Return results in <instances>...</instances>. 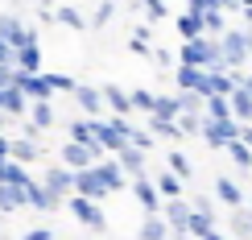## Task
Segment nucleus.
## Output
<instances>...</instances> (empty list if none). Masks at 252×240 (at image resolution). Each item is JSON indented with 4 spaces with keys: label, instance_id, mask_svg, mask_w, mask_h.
<instances>
[{
    "label": "nucleus",
    "instance_id": "c85d7f7f",
    "mask_svg": "<svg viewBox=\"0 0 252 240\" xmlns=\"http://www.w3.org/2000/svg\"><path fill=\"white\" fill-rule=\"evenodd\" d=\"M186 207H190L194 215H207V220H215V224H219V207H215V199H211L207 191H194L190 199H186Z\"/></svg>",
    "mask_w": 252,
    "mask_h": 240
},
{
    "label": "nucleus",
    "instance_id": "09e8293b",
    "mask_svg": "<svg viewBox=\"0 0 252 240\" xmlns=\"http://www.w3.org/2000/svg\"><path fill=\"white\" fill-rule=\"evenodd\" d=\"M240 91H244V96L252 100V75H244V87H240Z\"/></svg>",
    "mask_w": 252,
    "mask_h": 240
},
{
    "label": "nucleus",
    "instance_id": "de8ad7c7",
    "mask_svg": "<svg viewBox=\"0 0 252 240\" xmlns=\"http://www.w3.org/2000/svg\"><path fill=\"white\" fill-rule=\"evenodd\" d=\"M203 240H227V236H223V228H215V232H207Z\"/></svg>",
    "mask_w": 252,
    "mask_h": 240
},
{
    "label": "nucleus",
    "instance_id": "f704fd0d",
    "mask_svg": "<svg viewBox=\"0 0 252 240\" xmlns=\"http://www.w3.org/2000/svg\"><path fill=\"white\" fill-rule=\"evenodd\" d=\"M116 13H120V4H95V8H91V21H87V25H91V29H108L112 21H116Z\"/></svg>",
    "mask_w": 252,
    "mask_h": 240
},
{
    "label": "nucleus",
    "instance_id": "603ef678",
    "mask_svg": "<svg viewBox=\"0 0 252 240\" xmlns=\"http://www.w3.org/2000/svg\"><path fill=\"white\" fill-rule=\"evenodd\" d=\"M244 207H248V211H252V195H248V203H244Z\"/></svg>",
    "mask_w": 252,
    "mask_h": 240
},
{
    "label": "nucleus",
    "instance_id": "473e14b6",
    "mask_svg": "<svg viewBox=\"0 0 252 240\" xmlns=\"http://www.w3.org/2000/svg\"><path fill=\"white\" fill-rule=\"evenodd\" d=\"M215 228H219L215 220H207V215H194V211H190V215H186V228H182V232L190 236V240H203L207 232H215Z\"/></svg>",
    "mask_w": 252,
    "mask_h": 240
},
{
    "label": "nucleus",
    "instance_id": "39448f33",
    "mask_svg": "<svg viewBox=\"0 0 252 240\" xmlns=\"http://www.w3.org/2000/svg\"><path fill=\"white\" fill-rule=\"evenodd\" d=\"M66 211H70V220L79 228H87V232H108V211H103V203H87V199H75V195H70Z\"/></svg>",
    "mask_w": 252,
    "mask_h": 240
},
{
    "label": "nucleus",
    "instance_id": "9b49d317",
    "mask_svg": "<svg viewBox=\"0 0 252 240\" xmlns=\"http://www.w3.org/2000/svg\"><path fill=\"white\" fill-rule=\"evenodd\" d=\"M120 166V174H124V182H136V178H145L149 174V153H141V149H132V145H124V149L112 158Z\"/></svg>",
    "mask_w": 252,
    "mask_h": 240
},
{
    "label": "nucleus",
    "instance_id": "a18cd8bd",
    "mask_svg": "<svg viewBox=\"0 0 252 240\" xmlns=\"http://www.w3.org/2000/svg\"><path fill=\"white\" fill-rule=\"evenodd\" d=\"M240 17H244V29H252V0H248V4H240Z\"/></svg>",
    "mask_w": 252,
    "mask_h": 240
},
{
    "label": "nucleus",
    "instance_id": "a19ab883",
    "mask_svg": "<svg viewBox=\"0 0 252 240\" xmlns=\"http://www.w3.org/2000/svg\"><path fill=\"white\" fill-rule=\"evenodd\" d=\"M174 124H178V133H182V137H198V129H203V120H198V116H178Z\"/></svg>",
    "mask_w": 252,
    "mask_h": 240
},
{
    "label": "nucleus",
    "instance_id": "79ce46f5",
    "mask_svg": "<svg viewBox=\"0 0 252 240\" xmlns=\"http://www.w3.org/2000/svg\"><path fill=\"white\" fill-rule=\"evenodd\" d=\"M21 240H54V228H25Z\"/></svg>",
    "mask_w": 252,
    "mask_h": 240
},
{
    "label": "nucleus",
    "instance_id": "ddd939ff",
    "mask_svg": "<svg viewBox=\"0 0 252 240\" xmlns=\"http://www.w3.org/2000/svg\"><path fill=\"white\" fill-rule=\"evenodd\" d=\"M128 191H132L136 207H141V215H161V199H157V186H153L149 174L136 178V182H128Z\"/></svg>",
    "mask_w": 252,
    "mask_h": 240
},
{
    "label": "nucleus",
    "instance_id": "f8f14e48",
    "mask_svg": "<svg viewBox=\"0 0 252 240\" xmlns=\"http://www.w3.org/2000/svg\"><path fill=\"white\" fill-rule=\"evenodd\" d=\"M99 96H103V112H112V116H120V120L132 116L128 87H120V83H99Z\"/></svg>",
    "mask_w": 252,
    "mask_h": 240
},
{
    "label": "nucleus",
    "instance_id": "0eeeda50",
    "mask_svg": "<svg viewBox=\"0 0 252 240\" xmlns=\"http://www.w3.org/2000/svg\"><path fill=\"white\" fill-rule=\"evenodd\" d=\"M207 195L215 199V207H227V211H236V207L248 203V191L232 178V174H215V182H211V191H207Z\"/></svg>",
    "mask_w": 252,
    "mask_h": 240
},
{
    "label": "nucleus",
    "instance_id": "49530a36",
    "mask_svg": "<svg viewBox=\"0 0 252 240\" xmlns=\"http://www.w3.org/2000/svg\"><path fill=\"white\" fill-rule=\"evenodd\" d=\"M0 162H8V137H0Z\"/></svg>",
    "mask_w": 252,
    "mask_h": 240
},
{
    "label": "nucleus",
    "instance_id": "423d86ee",
    "mask_svg": "<svg viewBox=\"0 0 252 240\" xmlns=\"http://www.w3.org/2000/svg\"><path fill=\"white\" fill-rule=\"evenodd\" d=\"M37 186H41L46 195H54V199H62V203H66L70 195H75V174H70L66 166H58V162H46V170H41Z\"/></svg>",
    "mask_w": 252,
    "mask_h": 240
},
{
    "label": "nucleus",
    "instance_id": "6e6552de",
    "mask_svg": "<svg viewBox=\"0 0 252 240\" xmlns=\"http://www.w3.org/2000/svg\"><path fill=\"white\" fill-rule=\"evenodd\" d=\"M198 137H203V145H207V149L223 153L232 141H240V124H232V120H203Z\"/></svg>",
    "mask_w": 252,
    "mask_h": 240
},
{
    "label": "nucleus",
    "instance_id": "b1692460",
    "mask_svg": "<svg viewBox=\"0 0 252 240\" xmlns=\"http://www.w3.org/2000/svg\"><path fill=\"white\" fill-rule=\"evenodd\" d=\"M25 191L29 186H0V215L25 211Z\"/></svg>",
    "mask_w": 252,
    "mask_h": 240
},
{
    "label": "nucleus",
    "instance_id": "a878e982",
    "mask_svg": "<svg viewBox=\"0 0 252 240\" xmlns=\"http://www.w3.org/2000/svg\"><path fill=\"white\" fill-rule=\"evenodd\" d=\"M227 232H232L236 240H252V211H248V207L227 211Z\"/></svg>",
    "mask_w": 252,
    "mask_h": 240
},
{
    "label": "nucleus",
    "instance_id": "20e7f679",
    "mask_svg": "<svg viewBox=\"0 0 252 240\" xmlns=\"http://www.w3.org/2000/svg\"><path fill=\"white\" fill-rule=\"evenodd\" d=\"M0 41H4L13 54H17V50H25V46H41V41H37V29H29L17 13H4V17H0Z\"/></svg>",
    "mask_w": 252,
    "mask_h": 240
},
{
    "label": "nucleus",
    "instance_id": "7c9ffc66",
    "mask_svg": "<svg viewBox=\"0 0 252 240\" xmlns=\"http://www.w3.org/2000/svg\"><path fill=\"white\" fill-rule=\"evenodd\" d=\"M141 13H145V25H161V21H170L174 17V8L165 4V0H149V4H141Z\"/></svg>",
    "mask_w": 252,
    "mask_h": 240
},
{
    "label": "nucleus",
    "instance_id": "c03bdc74",
    "mask_svg": "<svg viewBox=\"0 0 252 240\" xmlns=\"http://www.w3.org/2000/svg\"><path fill=\"white\" fill-rule=\"evenodd\" d=\"M17 124H21V120H13V116H8V112H0V137H8V133H13Z\"/></svg>",
    "mask_w": 252,
    "mask_h": 240
},
{
    "label": "nucleus",
    "instance_id": "1a4fd4ad",
    "mask_svg": "<svg viewBox=\"0 0 252 240\" xmlns=\"http://www.w3.org/2000/svg\"><path fill=\"white\" fill-rule=\"evenodd\" d=\"M75 103H79V112H83V120H103L108 112H103V96H99V87L95 83H75Z\"/></svg>",
    "mask_w": 252,
    "mask_h": 240
},
{
    "label": "nucleus",
    "instance_id": "4468645a",
    "mask_svg": "<svg viewBox=\"0 0 252 240\" xmlns=\"http://www.w3.org/2000/svg\"><path fill=\"white\" fill-rule=\"evenodd\" d=\"M8 162H17V166H25V170H29V162H41V141L8 137Z\"/></svg>",
    "mask_w": 252,
    "mask_h": 240
},
{
    "label": "nucleus",
    "instance_id": "bb28decb",
    "mask_svg": "<svg viewBox=\"0 0 252 240\" xmlns=\"http://www.w3.org/2000/svg\"><path fill=\"white\" fill-rule=\"evenodd\" d=\"M0 112H8L13 120H25V112H29V100L21 96L17 87H4V96H0Z\"/></svg>",
    "mask_w": 252,
    "mask_h": 240
},
{
    "label": "nucleus",
    "instance_id": "aec40b11",
    "mask_svg": "<svg viewBox=\"0 0 252 240\" xmlns=\"http://www.w3.org/2000/svg\"><path fill=\"white\" fill-rule=\"evenodd\" d=\"M174 34L182 37V41H194V37H203V21H198V13L182 8V13L174 17Z\"/></svg>",
    "mask_w": 252,
    "mask_h": 240
},
{
    "label": "nucleus",
    "instance_id": "c756f323",
    "mask_svg": "<svg viewBox=\"0 0 252 240\" xmlns=\"http://www.w3.org/2000/svg\"><path fill=\"white\" fill-rule=\"evenodd\" d=\"M128 50H132L136 58H149V50H153V29H149V25H136L132 37H128Z\"/></svg>",
    "mask_w": 252,
    "mask_h": 240
},
{
    "label": "nucleus",
    "instance_id": "7ed1b4c3",
    "mask_svg": "<svg viewBox=\"0 0 252 240\" xmlns=\"http://www.w3.org/2000/svg\"><path fill=\"white\" fill-rule=\"evenodd\" d=\"M128 129H132V120H120V116H103L95 120V145L103 149V158H116V153L128 145Z\"/></svg>",
    "mask_w": 252,
    "mask_h": 240
},
{
    "label": "nucleus",
    "instance_id": "2f4dec72",
    "mask_svg": "<svg viewBox=\"0 0 252 240\" xmlns=\"http://www.w3.org/2000/svg\"><path fill=\"white\" fill-rule=\"evenodd\" d=\"M153 100H157V91H153V87H132V91H128L132 112H141V116H149V112H153Z\"/></svg>",
    "mask_w": 252,
    "mask_h": 240
},
{
    "label": "nucleus",
    "instance_id": "dca6fc26",
    "mask_svg": "<svg viewBox=\"0 0 252 240\" xmlns=\"http://www.w3.org/2000/svg\"><path fill=\"white\" fill-rule=\"evenodd\" d=\"M41 62H46L41 46H25V50H17V54H13V70L29 79V75H41Z\"/></svg>",
    "mask_w": 252,
    "mask_h": 240
},
{
    "label": "nucleus",
    "instance_id": "f257e3e1",
    "mask_svg": "<svg viewBox=\"0 0 252 240\" xmlns=\"http://www.w3.org/2000/svg\"><path fill=\"white\" fill-rule=\"evenodd\" d=\"M178 54V67H194V70H223L219 67V41L215 37H194V41H182Z\"/></svg>",
    "mask_w": 252,
    "mask_h": 240
},
{
    "label": "nucleus",
    "instance_id": "cd10ccee",
    "mask_svg": "<svg viewBox=\"0 0 252 240\" xmlns=\"http://www.w3.org/2000/svg\"><path fill=\"white\" fill-rule=\"evenodd\" d=\"M170 236V228H165L161 215H141V224H136V240H165Z\"/></svg>",
    "mask_w": 252,
    "mask_h": 240
},
{
    "label": "nucleus",
    "instance_id": "ea45409f",
    "mask_svg": "<svg viewBox=\"0 0 252 240\" xmlns=\"http://www.w3.org/2000/svg\"><path fill=\"white\" fill-rule=\"evenodd\" d=\"M203 103H207V100H198V96H178L182 116H198V120H203Z\"/></svg>",
    "mask_w": 252,
    "mask_h": 240
},
{
    "label": "nucleus",
    "instance_id": "37998d69",
    "mask_svg": "<svg viewBox=\"0 0 252 240\" xmlns=\"http://www.w3.org/2000/svg\"><path fill=\"white\" fill-rule=\"evenodd\" d=\"M33 17L41 21V25H54V8H50V4H37V8H33Z\"/></svg>",
    "mask_w": 252,
    "mask_h": 240
},
{
    "label": "nucleus",
    "instance_id": "6ab92c4d",
    "mask_svg": "<svg viewBox=\"0 0 252 240\" xmlns=\"http://www.w3.org/2000/svg\"><path fill=\"white\" fill-rule=\"evenodd\" d=\"M149 178H153V186H157V199H161V203H170V199H186V186L182 182H178L174 178V174H149Z\"/></svg>",
    "mask_w": 252,
    "mask_h": 240
},
{
    "label": "nucleus",
    "instance_id": "a211bd4d",
    "mask_svg": "<svg viewBox=\"0 0 252 240\" xmlns=\"http://www.w3.org/2000/svg\"><path fill=\"white\" fill-rule=\"evenodd\" d=\"M165 174H174L178 182H190L194 178V162H190V153H182V149H170V158H165Z\"/></svg>",
    "mask_w": 252,
    "mask_h": 240
},
{
    "label": "nucleus",
    "instance_id": "4be33fe9",
    "mask_svg": "<svg viewBox=\"0 0 252 240\" xmlns=\"http://www.w3.org/2000/svg\"><path fill=\"white\" fill-rule=\"evenodd\" d=\"M66 145H95V120L75 116L66 124Z\"/></svg>",
    "mask_w": 252,
    "mask_h": 240
},
{
    "label": "nucleus",
    "instance_id": "58836bf2",
    "mask_svg": "<svg viewBox=\"0 0 252 240\" xmlns=\"http://www.w3.org/2000/svg\"><path fill=\"white\" fill-rule=\"evenodd\" d=\"M50 79V91H54V96H70V91H75V75H46Z\"/></svg>",
    "mask_w": 252,
    "mask_h": 240
},
{
    "label": "nucleus",
    "instance_id": "2eb2a0df",
    "mask_svg": "<svg viewBox=\"0 0 252 240\" xmlns=\"http://www.w3.org/2000/svg\"><path fill=\"white\" fill-rule=\"evenodd\" d=\"M54 25L70 29V34H87V13L79 4H54Z\"/></svg>",
    "mask_w": 252,
    "mask_h": 240
},
{
    "label": "nucleus",
    "instance_id": "9d476101",
    "mask_svg": "<svg viewBox=\"0 0 252 240\" xmlns=\"http://www.w3.org/2000/svg\"><path fill=\"white\" fill-rule=\"evenodd\" d=\"M75 199H87V203H103L108 199V186H103L95 166H87V170L75 174Z\"/></svg>",
    "mask_w": 252,
    "mask_h": 240
},
{
    "label": "nucleus",
    "instance_id": "8fccbe9b",
    "mask_svg": "<svg viewBox=\"0 0 252 240\" xmlns=\"http://www.w3.org/2000/svg\"><path fill=\"white\" fill-rule=\"evenodd\" d=\"M244 41H248V62H252V29H244Z\"/></svg>",
    "mask_w": 252,
    "mask_h": 240
},
{
    "label": "nucleus",
    "instance_id": "393cba45",
    "mask_svg": "<svg viewBox=\"0 0 252 240\" xmlns=\"http://www.w3.org/2000/svg\"><path fill=\"white\" fill-rule=\"evenodd\" d=\"M178 116H182V108H178V96H161V91H157L149 120H165V124H174Z\"/></svg>",
    "mask_w": 252,
    "mask_h": 240
},
{
    "label": "nucleus",
    "instance_id": "5701e85b",
    "mask_svg": "<svg viewBox=\"0 0 252 240\" xmlns=\"http://www.w3.org/2000/svg\"><path fill=\"white\" fill-rule=\"evenodd\" d=\"M186 215H190V207H186V199H170V203H161V220L170 232H182L186 228Z\"/></svg>",
    "mask_w": 252,
    "mask_h": 240
},
{
    "label": "nucleus",
    "instance_id": "72a5a7b5",
    "mask_svg": "<svg viewBox=\"0 0 252 240\" xmlns=\"http://www.w3.org/2000/svg\"><path fill=\"white\" fill-rule=\"evenodd\" d=\"M223 153H227V158L236 162V170H244V174H252V149H248L244 141H232V145H227Z\"/></svg>",
    "mask_w": 252,
    "mask_h": 240
},
{
    "label": "nucleus",
    "instance_id": "3c124183",
    "mask_svg": "<svg viewBox=\"0 0 252 240\" xmlns=\"http://www.w3.org/2000/svg\"><path fill=\"white\" fill-rule=\"evenodd\" d=\"M165 240H190V236H186V232H170V236H165Z\"/></svg>",
    "mask_w": 252,
    "mask_h": 240
},
{
    "label": "nucleus",
    "instance_id": "412c9836",
    "mask_svg": "<svg viewBox=\"0 0 252 240\" xmlns=\"http://www.w3.org/2000/svg\"><path fill=\"white\" fill-rule=\"evenodd\" d=\"M95 170H99V178H103V186H108V195H124L128 191V182H124V174H120V166L116 162H95Z\"/></svg>",
    "mask_w": 252,
    "mask_h": 240
},
{
    "label": "nucleus",
    "instance_id": "e433bc0d",
    "mask_svg": "<svg viewBox=\"0 0 252 240\" xmlns=\"http://www.w3.org/2000/svg\"><path fill=\"white\" fill-rule=\"evenodd\" d=\"M145 129L153 133V141H157V137H161V141H174V145L182 141V133H178V124H165V120H149Z\"/></svg>",
    "mask_w": 252,
    "mask_h": 240
},
{
    "label": "nucleus",
    "instance_id": "4c0bfd02",
    "mask_svg": "<svg viewBox=\"0 0 252 240\" xmlns=\"http://www.w3.org/2000/svg\"><path fill=\"white\" fill-rule=\"evenodd\" d=\"M128 145H132V149H141V153H149L153 149V133L141 129V124H132V129H128Z\"/></svg>",
    "mask_w": 252,
    "mask_h": 240
},
{
    "label": "nucleus",
    "instance_id": "f3484780",
    "mask_svg": "<svg viewBox=\"0 0 252 240\" xmlns=\"http://www.w3.org/2000/svg\"><path fill=\"white\" fill-rule=\"evenodd\" d=\"M25 207H29V211H37V215H50V211H58V207H62V199L46 195L37 186V178H33V182H29V191H25Z\"/></svg>",
    "mask_w": 252,
    "mask_h": 240
},
{
    "label": "nucleus",
    "instance_id": "c9c22d12",
    "mask_svg": "<svg viewBox=\"0 0 252 240\" xmlns=\"http://www.w3.org/2000/svg\"><path fill=\"white\" fill-rule=\"evenodd\" d=\"M149 62H153L157 70H174V67H178V54H174L170 46H157V41H153V50H149Z\"/></svg>",
    "mask_w": 252,
    "mask_h": 240
},
{
    "label": "nucleus",
    "instance_id": "f03ea898",
    "mask_svg": "<svg viewBox=\"0 0 252 240\" xmlns=\"http://www.w3.org/2000/svg\"><path fill=\"white\" fill-rule=\"evenodd\" d=\"M215 41H219V67H223V70H244V67H248V41H244V29H232V25H227Z\"/></svg>",
    "mask_w": 252,
    "mask_h": 240
}]
</instances>
